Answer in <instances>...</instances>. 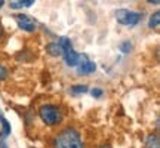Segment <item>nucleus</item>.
Wrapping results in <instances>:
<instances>
[{
  "mask_svg": "<svg viewBox=\"0 0 160 148\" xmlns=\"http://www.w3.org/2000/svg\"><path fill=\"white\" fill-rule=\"evenodd\" d=\"M52 145L53 148H85L80 132L73 126H67L58 132Z\"/></svg>",
  "mask_w": 160,
  "mask_h": 148,
  "instance_id": "nucleus-1",
  "label": "nucleus"
},
{
  "mask_svg": "<svg viewBox=\"0 0 160 148\" xmlns=\"http://www.w3.org/2000/svg\"><path fill=\"white\" fill-rule=\"evenodd\" d=\"M37 113L46 126H57L62 121V111L53 104H43Z\"/></svg>",
  "mask_w": 160,
  "mask_h": 148,
  "instance_id": "nucleus-2",
  "label": "nucleus"
},
{
  "mask_svg": "<svg viewBox=\"0 0 160 148\" xmlns=\"http://www.w3.org/2000/svg\"><path fill=\"white\" fill-rule=\"evenodd\" d=\"M142 15L139 12L135 11H129V9H119L116 11V19L117 22L126 27H135L139 21H141Z\"/></svg>",
  "mask_w": 160,
  "mask_h": 148,
  "instance_id": "nucleus-3",
  "label": "nucleus"
},
{
  "mask_svg": "<svg viewBox=\"0 0 160 148\" xmlns=\"http://www.w3.org/2000/svg\"><path fill=\"white\" fill-rule=\"evenodd\" d=\"M15 21H17L18 27L22 30V31H27V33H34L37 30V24L33 18H30L28 15L25 13H18L15 15Z\"/></svg>",
  "mask_w": 160,
  "mask_h": 148,
  "instance_id": "nucleus-4",
  "label": "nucleus"
},
{
  "mask_svg": "<svg viewBox=\"0 0 160 148\" xmlns=\"http://www.w3.org/2000/svg\"><path fill=\"white\" fill-rule=\"evenodd\" d=\"M62 57H64L65 64H67L68 67H77V65L80 64V59H82V55H80V53H77V52H74L73 49L65 51L62 53Z\"/></svg>",
  "mask_w": 160,
  "mask_h": 148,
  "instance_id": "nucleus-5",
  "label": "nucleus"
},
{
  "mask_svg": "<svg viewBox=\"0 0 160 148\" xmlns=\"http://www.w3.org/2000/svg\"><path fill=\"white\" fill-rule=\"evenodd\" d=\"M95 70H97V64L93 62V61H89V59H86L83 62H80L77 65V73L79 76H88V74H92L95 73Z\"/></svg>",
  "mask_w": 160,
  "mask_h": 148,
  "instance_id": "nucleus-6",
  "label": "nucleus"
},
{
  "mask_svg": "<svg viewBox=\"0 0 160 148\" xmlns=\"http://www.w3.org/2000/svg\"><path fill=\"white\" fill-rule=\"evenodd\" d=\"M0 123H2V131H0V139L2 141H5L6 138L11 135V123L8 121V119L6 117H3L2 114H0Z\"/></svg>",
  "mask_w": 160,
  "mask_h": 148,
  "instance_id": "nucleus-7",
  "label": "nucleus"
},
{
  "mask_svg": "<svg viewBox=\"0 0 160 148\" xmlns=\"http://www.w3.org/2000/svg\"><path fill=\"white\" fill-rule=\"evenodd\" d=\"M46 52L53 58H58V57H62V49H61V46L58 45L57 42H52V43H48L46 45Z\"/></svg>",
  "mask_w": 160,
  "mask_h": 148,
  "instance_id": "nucleus-8",
  "label": "nucleus"
},
{
  "mask_svg": "<svg viewBox=\"0 0 160 148\" xmlns=\"http://www.w3.org/2000/svg\"><path fill=\"white\" fill-rule=\"evenodd\" d=\"M145 148H160V138L157 133H150L145 139Z\"/></svg>",
  "mask_w": 160,
  "mask_h": 148,
  "instance_id": "nucleus-9",
  "label": "nucleus"
},
{
  "mask_svg": "<svg viewBox=\"0 0 160 148\" xmlns=\"http://www.w3.org/2000/svg\"><path fill=\"white\" fill-rule=\"evenodd\" d=\"M34 0H15L11 2V9H22V7H30L33 6Z\"/></svg>",
  "mask_w": 160,
  "mask_h": 148,
  "instance_id": "nucleus-10",
  "label": "nucleus"
},
{
  "mask_svg": "<svg viewBox=\"0 0 160 148\" xmlns=\"http://www.w3.org/2000/svg\"><path fill=\"white\" fill-rule=\"evenodd\" d=\"M57 43H58L59 46H61L62 52L70 51V49H73V46H71V40H70L68 37H59V40H58Z\"/></svg>",
  "mask_w": 160,
  "mask_h": 148,
  "instance_id": "nucleus-11",
  "label": "nucleus"
},
{
  "mask_svg": "<svg viewBox=\"0 0 160 148\" xmlns=\"http://www.w3.org/2000/svg\"><path fill=\"white\" fill-rule=\"evenodd\" d=\"M160 24V12H154L151 17H150V21H148V27L150 28H157Z\"/></svg>",
  "mask_w": 160,
  "mask_h": 148,
  "instance_id": "nucleus-12",
  "label": "nucleus"
},
{
  "mask_svg": "<svg viewBox=\"0 0 160 148\" xmlns=\"http://www.w3.org/2000/svg\"><path fill=\"white\" fill-rule=\"evenodd\" d=\"M88 91H89V89H88V86L86 85H74V86H71V93H73V95H82V93H86Z\"/></svg>",
  "mask_w": 160,
  "mask_h": 148,
  "instance_id": "nucleus-13",
  "label": "nucleus"
},
{
  "mask_svg": "<svg viewBox=\"0 0 160 148\" xmlns=\"http://www.w3.org/2000/svg\"><path fill=\"white\" fill-rule=\"evenodd\" d=\"M132 47H133V45H132V42H129V40H125V42L120 43V51L123 52V53H129L132 51Z\"/></svg>",
  "mask_w": 160,
  "mask_h": 148,
  "instance_id": "nucleus-14",
  "label": "nucleus"
},
{
  "mask_svg": "<svg viewBox=\"0 0 160 148\" xmlns=\"http://www.w3.org/2000/svg\"><path fill=\"white\" fill-rule=\"evenodd\" d=\"M8 76H9V70L6 68L3 64H0V81H3L5 79H8Z\"/></svg>",
  "mask_w": 160,
  "mask_h": 148,
  "instance_id": "nucleus-15",
  "label": "nucleus"
},
{
  "mask_svg": "<svg viewBox=\"0 0 160 148\" xmlns=\"http://www.w3.org/2000/svg\"><path fill=\"white\" fill-rule=\"evenodd\" d=\"M91 95L93 98H101L104 95V91L102 89H99V87H93V89L91 91Z\"/></svg>",
  "mask_w": 160,
  "mask_h": 148,
  "instance_id": "nucleus-16",
  "label": "nucleus"
},
{
  "mask_svg": "<svg viewBox=\"0 0 160 148\" xmlns=\"http://www.w3.org/2000/svg\"><path fill=\"white\" fill-rule=\"evenodd\" d=\"M3 34H5V28H3V25H2V22H0V39L3 37Z\"/></svg>",
  "mask_w": 160,
  "mask_h": 148,
  "instance_id": "nucleus-17",
  "label": "nucleus"
},
{
  "mask_svg": "<svg viewBox=\"0 0 160 148\" xmlns=\"http://www.w3.org/2000/svg\"><path fill=\"white\" fill-rule=\"evenodd\" d=\"M147 3H150V5H159L160 2H159V0H148Z\"/></svg>",
  "mask_w": 160,
  "mask_h": 148,
  "instance_id": "nucleus-18",
  "label": "nucleus"
},
{
  "mask_svg": "<svg viewBox=\"0 0 160 148\" xmlns=\"http://www.w3.org/2000/svg\"><path fill=\"white\" fill-rule=\"evenodd\" d=\"M98 148H111V145L110 144H102V145H99Z\"/></svg>",
  "mask_w": 160,
  "mask_h": 148,
  "instance_id": "nucleus-19",
  "label": "nucleus"
},
{
  "mask_svg": "<svg viewBox=\"0 0 160 148\" xmlns=\"http://www.w3.org/2000/svg\"><path fill=\"white\" fill-rule=\"evenodd\" d=\"M0 148H8V145H6L5 141H2V144H0Z\"/></svg>",
  "mask_w": 160,
  "mask_h": 148,
  "instance_id": "nucleus-20",
  "label": "nucleus"
},
{
  "mask_svg": "<svg viewBox=\"0 0 160 148\" xmlns=\"http://www.w3.org/2000/svg\"><path fill=\"white\" fill-rule=\"evenodd\" d=\"M5 3H6L5 0H0V9H2V7H3V6H5Z\"/></svg>",
  "mask_w": 160,
  "mask_h": 148,
  "instance_id": "nucleus-21",
  "label": "nucleus"
}]
</instances>
